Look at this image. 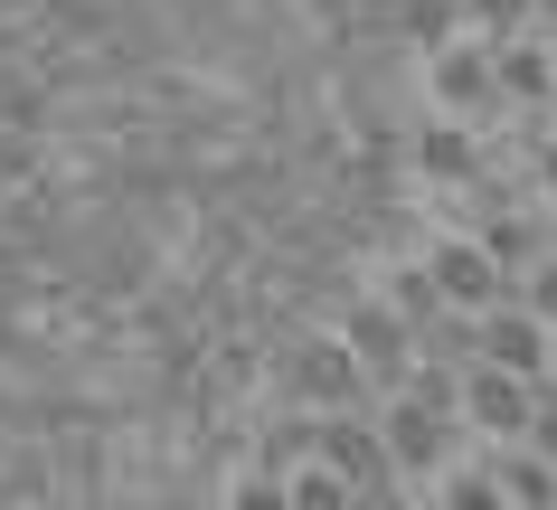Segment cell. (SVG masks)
Returning a JSON list of instances; mask_svg holds the SVG:
<instances>
[{
    "instance_id": "6da1fadb",
    "label": "cell",
    "mask_w": 557,
    "mask_h": 510,
    "mask_svg": "<svg viewBox=\"0 0 557 510\" xmlns=\"http://www.w3.org/2000/svg\"><path fill=\"white\" fill-rule=\"evenodd\" d=\"M425 104H435L444 123H472V133L510 123V95H500V58L482 48V38H454L444 58H425Z\"/></svg>"
},
{
    "instance_id": "7a4b0ae2",
    "label": "cell",
    "mask_w": 557,
    "mask_h": 510,
    "mask_svg": "<svg viewBox=\"0 0 557 510\" xmlns=\"http://www.w3.org/2000/svg\"><path fill=\"white\" fill-rule=\"evenodd\" d=\"M379 425H387V453H397V482H407V492H435V482L472 453L463 416H435V407H416V397H387Z\"/></svg>"
},
{
    "instance_id": "3957f363",
    "label": "cell",
    "mask_w": 557,
    "mask_h": 510,
    "mask_svg": "<svg viewBox=\"0 0 557 510\" xmlns=\"http://www.w3.org/2000/svg\"><path fill=\"white\" fill-rule=\"evenodd\" d=\"M331 331H341V340H350V360H359V369H369V378H379V388H387V397L407 388V369H416V360H425V350H416V331H407V322H397V302H387V294H379V284H359V294H350V302H341V312H331Z\"/></svg>"
},
{
    "instance_id": "277c9868",
    "label": "cell",
    "mask_w": 557,
    "mask_h": 510,
    "mask_svg": "<svg viewBox=\"0 0 557 510\" xmlns=\"http://www.w3.org/2000/svg\"><path fill=\"white\" fill-rule=\"evenodd\" d=\"M416 256L435 265L444 302H454V312H472V322H482V312H500V302H520V284H510V274L492 265V246L472 237V227H435V237L416 246Z\"/></svg>"
},
{
    "instance_id": "5b68a950",
    "label": "cell",
    "mask_w": 557,
    "mask_h": 510,
    "mask_svg": "<svg viewBox=\"0 0 557 510\" xmlns=\"http://www.w3.org/2000/svg\"><path fill=\"white\" fill-rule=\"evenodd\" d=\"M407 171L425 189H454V199H472L482 181H500L492 171V133H472V123H444V114H425L407 133Z\"/></svg>"
},
{
    "instance_id": "8992f818",
    "label": "cell",
    "mask_w": 557,
    "mask_h": 510,
    "mask_svg": "<svg viewBox=\"0 0 557 510\" xmlns=\"http://www.w3.org/2000/svg\"><path fill=\"white\" fill-rule=\"evenodd\" d=\"M529 425H539V388L472 360L463 369V435L472 445H529Z\"/></svg>"
},
{
    "instance_id": "52a82bcc",
    "label": "cell",
    "mask_w": 557,
    "mask_h": 510,
    "mask_svg": "<svg viewBox=\"0 0 557 510\" xmlns=\"http://www.w3.org/2000/svg\"><path fill=\"white\" fill-rule=\"evenodd\" d=\"M482 369H510V378H529L548 397L557 388V331L529 302H500V312H482Z\"/></svg>"
},
{
    "instance_id": "ba28073f",
    "label": "cell",
    "mask_w": 557,
    "mask_h": 510,
    "mask_svg": "<svg viewBox=\"0 0 557 510\" xmlns=\"http://www.w3.org/2000/svg\"><path fill=\"white\" fill-rule=\"evenodd\" d=\"M322 463L350 482L359 501H369V492H397V453H387L379 416H322Z\"/></svg>"
},
{
    "instance_id": "9c48e42d",
    "label": "cell",
    "mask_w": 557,
    "mask_h": 510,
    "mask_svg": "<svg viewBox=\"0 0 557 510\" xmlns=\"http://www.w3.org/2000/svg\"><path fill=\"white\" fill-rule=\"evenodd\" d=\"M492 58H500V95H510V114H548V104H557V48L539 29H529V38H500Z\"/></svg>"
},
{
    "instance_id": "30bf717a",
    "label": "cell",
    "mask_w": 557,
    "mask_h": 510,
    "mask_svg": "<svg viewBox=\"0 0 557 510\" xmlns=\"http://www.w3.org/2000/svg\"><path fill=\"white\" fill-rule=\"evenodd\" d=\"M387 38H397V48L444 58V48H454V38H472V29H463V0H387Z\"/></svg>"
},
{
    "instance_id": "8fae6325",
    "label": "cell",
    "mask_w": 557,
    "mask_h": 510,
    "mask_svg": "<svg viewBox=\"0 0 557 510\" xmlns=\"http://www.w3.org/2000/svg\"><path fill=\"white\" fill-rule=\"evenodd\" d=\"M425 510H510V482H500V463L482 445L463 453V463H454V473L435 482V492H425Z\"/></svg>"
},
{
    "instance_id": "7c38bea8",
    "label": "cell",
    "mask_w": 557,
    "mask_h": 510,
    "mask_svg": "<svg viewBox=\"0 0 557 510\" xmlns=\"http://www.w3.org/2000/svg\"><path fill=\"white\" fill-rule=\"evenodd\" d=\"M500 463V482H510V510H557V473L539 445H482Z\"/></svg>"
},
{
    "instance_id": "4fadbf2b",
    "label": "cell",
    "mask_w": 557,
    "mask_h": 510,
    "mask_svg": "<svg viewBox=\"0 0 557 510\" xmlns=\"http://www.w3.org/2000/svg\"><path fill=\"white\" fill-rule=\"evenodd\" d=\"M463 29L482 38V48H500V38H529V29H539V0H463Z\"/></svg>"
},
{
    "instance_id": "5bb4252c",
    "label": "cell",
    "mask_w": 557,
    "mask_h": 510,
    "mask_svg": "<svg viewBox=\"0 0 557 510\" xmlns=\"http://www.w3.org/2000/svg\"><path fill=\"white\" fill-rule=\"evenodd\" d=\"M218 510H294V473H264V463H246V473L227 482V501Z\"/></svg>"
},
{
    "instance_id": "9a60e30c",
    "label": "cell",
    "mask_w": 557,
    "mask_h": 510,
    "mask_svg": "<svg viewBox=\"0 0 557 510\" xmlns=\"http://www.w3.org/2000/svg\"><path fill=\"white\" fill-rule=\"evenodd\" d=\"M294 510H359V492L331 473V463H302L294 473Z\"/></svg>"
},
{
    "instance_id": "2e32d148",
    "label": "cell",
    "mask_w": 557,
    "mask_h": 510,
    "mask_svg": "<svg viewBox=\"0 0 557 510\" xmlns=\"http://www.w3.org/2000/svg\"><path fill=\"white\" fill-rule=\"evenodd\" d=\"M520 302H529V312H539V322L557 331V256H548V265H539V274L520 284Z\"/></svg>"
},
{
    "instance_id": "e0dca14e",
    "label": "cell",
    "mask_w": 557,
    "mask_h": 510,
    "mask_svg": "<svg viewBox=\"0 0 557 510\" xmlns=\"http://www.w3.org/2000/svg\"><path fill=\"white\" fill-rule=\"evenodd\" d=\"M359 510H425V492H407V482H397V492H369Z\"/></svg>"
},
{
    "instance_id": "ac0fdd59",
    "label": "cell",
    "mask_w": 557,
    "mask_h": 510,
    "mask_svg": "<svg viewBox=\"0 0 557 510\" xmlns=\"http://www.w3.org/2000/svg\"><path fill=\"white\" fill-rule=\"evenodd\" d=\"M539 38H548V48H557V0H539Z\"/></svg>"
},
{
    "instance_id": "d6986e66",
    "label": "cell",
    "mask_w": 557,
    "mask_h": 510,
    "mask_svg": "<svg viewBox=\"0 0 557 510\" xmlns=\"http://www.w3.org/2000/svg\"><path fill=\"white\" fill-rule=\"evenodd\" d=\"M548 256H557V209H548Z\"/></svg>"
}]
</instances>
